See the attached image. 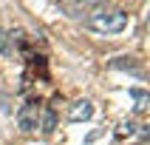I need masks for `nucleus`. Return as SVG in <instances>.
Here are the masks:
<instances>
[{"instance_id":"1","label":"nucleus","mask_w":150,"mask_h":145,"mask_svg":"<svg viewBox=\"0 0 150 145\" xmlns=\"http://www.w3.org/2000/svg\"><path fill=\"white\" fill-rule=\"evenodd\" d=\"M85 26L96 34H122L127 29V14L122 9H99L85 17Z\"/></svg>"},{"instance_id":"2","label":"nucleus","mask_w":150,"mask_h":145,"mask_svg":"<svg viewBox=\"0 0 150 145\" xmlns=\"http://www.w3.org/2000/svg\"><path fill=\"white\" fill-rule=\"evenodd\" d=\"M17 125L23 134H31L34 128H40V100H28L17 111Z\"/></svg>"},{"instance_id":"3","label":"nucleus","mask_w":150,"mask_h":145,"mask_svg":"<svg viewBox=\"0 0 150 145\" xmlns=\"http://www.w3.org/2000/svg\"><path fill=\"white\" fill-rule=\"evenodd\" d=\"M93 117V102L91 100H76L71 108H68V119L71 122H85V119Z\"/></svg>"},{"instance_id":"4","label":"nucleus","mask_w":150,"mask_h":145,"mask_svg":"<svg viewBox=\"0 0 150 145\" xmlns=\"http://www.w3.org/2000/svg\"><path fill=\"white\" fill-rule=\"evenodd\" d=\"M130 97L136 100V111H147V105H150V94L147 91H142V88H130Z\"/></svg>"},{"instance_id":"5","label":"nucleus","mask_w":150,"mask_h":145,"mask_svg":"<svg viewBox=\"0 0 150 145\" xmlns=\"http://www.w3.org/2000/svg\"><path fill=\"white\" fill-rule=\"evenodd\" d=\"M11 51H14V40H11V34L0 29V54H3V57H11Z\"/></svg>"},{"instance_id":"6","label":"nucleus","mask_w":150,"mask_h":145,"mask_svg":"<svg viewBox=\"0 0 150 145\" xmlns=\"http://www.w3.org/2000/svg\"><path fill=\"white\" fill-rule=\"evenodd\" d=\"M54 125H57V117H54V108H45V111H42V122H40L42 134H51V131H54Z\"/></svg>"},{"instance_id":"7","label":"nucleus","mask_w":150,"mask_h":145,"mask_svg":"<svg viewBox=\"0 0 150 145\" xmlns=\"http://www.w3.org/2000/svg\"><path fill=\"white\" fill-rule=\"evenodd\" d=\"M116 134H119V136H133V134H136V125L130 122V119H125V122L119 125V131H116Z\"/></svg>"},{"instance_id":"8","label":"nucleus","mask_w":150,"mask_h":145,"mask_svg":"<svg viewBox=\"0 0 150 145\" xmlns=\"http://www.w3.org/2000/svg\"><path fill=\"white\" fill-rule=\"evenodd\" d=\"M76 3H82V6H102V3H108V0H76Z\"/></svg>"}]
</instances>
